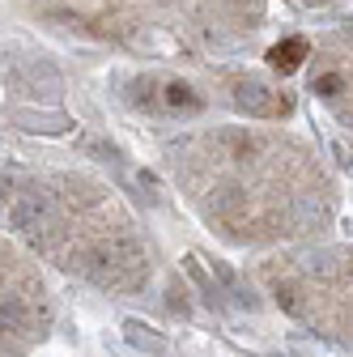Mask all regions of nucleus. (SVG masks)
<instances>
[{"instance_id":"f257e3e1","label":"nucleus","mask_w":353,"mask_h":357,"mask_svg":"<svg viewBox=\"0 0 353 357\" xmlns=\"http://www.w3.org/2000/svg\"><path fill=\"white\" fill-rule=\"evenodd\" d=\"M52 213H56L52 196L38 192V188L17 192V196L9 200V221H13V230H22V234H34V230H43V226H52Z\"/></svg>"},{"instance_id":"f03ea898","label":"nucleus","mask_w":353,"mask_h":357,"mask_svg":"<svg viewBox=\"0 0 353 357\" xmlns=\"http://www.w3.org/2000/svg\"><path fill=\"white\" fill-rule=\"evenodd\" d=\"M234 107L255 115V119H269V115H285L290 98H277V89H269L264 81H239L234 85Z\"/></svg>"},{"instance_id":"7ed1b4c3","label":"nucleus","mask_w":353,"mask_h":357,"mask_svg":"<svg viewBox=\"0 0 353 357\" xmlns=\"http://www.w3.org/2000/svg\"><path fill=\"white\" fill-rule=\"evenodd\" d=\"M209 149L217 158H226V162H247V158L260 153V141L251 137V132H243V128H222V132L209 137Z\"/></svg>"},{"instance_id":"20e7f679","label":"nucleus","mask_w":353,"mask_h":357,"mask_svg":"<svg viewBox=\"0 0 353 357\" xmlns=\"http://www.w3.org/2000/svg\"><path fill=\"white\" fill-rule=\"evenodd\" d=\"M9 119L17 128H26V132H47V137H60V132L73 128V119L60 115V111H26V107H17V111H9Z\"/></svg>"},{"instance_id":"39448f33","label":"nucleus","mask_w":353,"mask_h":357,"mask_svg":"<svg viewBox=\"0 0 353 357\" xmlns=\"http://www.w3.org/2000/svg\"><path fill=\"white\" fill-rule=\"evenodd\" d=\"M290 226L294 230H320V226H328V204L315 200V196H298L290 204Z\"/></svg>"},{"instance_id":"423d86ee","label":"nucleus","mask_w":353,"mask_h":357,"mask_svg":"<svg viewBox=\"0 0 353 357\" xmlns=\"http://www.w3.org/2000/svg\"><path fill=\"white\" fill-rule=\"evenodd\" d=\"M302 268H306L311 277H320V281H332V277H340L345 255H340L336 247H315V251L302 255Z\"/></svg>"},{"instance_id":"0eeeda50","label":"nucleus","mask_w":353,"mask_h":357,"mask_svg":"<svg viewBox=\"0 0 353 357\" xmlns=\"http://www.w3.org/2000/svg\"><path fill=\"white\" fill-rule=\"evenodd\" d=\"M123 336H128V344L132 349H141V353H149V357H166V336H158L149 324H141V319H123Z\"/></svg>"},{"instance_id":"6e6552de","label":"nucleus","mask_w":353,"mask_h":357,"mask_svg":"<svg viewBox=\"0 0 353 357\" xmlns=\"http://www.w3.org/2000/svg\"><path fill=\"white\" fill-rule=\"evenodd\" d=\"M243 204H247V188H239V183H217V188L209 192V208H213L217 217H234Z\"/></svg>"},{"instance_id":"1a4fd4ad","label":"nucleus","mask_w":353,"mask_h":357,"mask_svg":"<svg viewBox=\"0 0 353 357\" xmlns=\"http://www.w3.org/2000/svg\"><path fill=\"white\" fill-rule=\"evenodd\" d=\"M162 102H166L170 111H188V115L204 111V98L196 94V89H192L188 81H170V85L162 89Z\"/></svg>"},{"instance_id":"9d476101","label":"nucleus","mask_w":353,"mask_h":357,"mask_svg":"<svg viewBox=\"0 0 353 357\" xmlns=\"http://www.w3.org/2000/svg\"><path fill=\"white\" fill-rule=\"evenodd\" d=\"M0 324H5V332H30V310H26L22 294L5 289V298H0Z\"/></svg>"},{"instance_id":"9b49d317","label":"nucleus","mask_w":353,"mask_h":357,"mask_svg":"<svg viewBox=\"0 0 353 357\" xmlns=\"http://www.w3.org/2000/svg\"><path fill=\"white\" fill-rule=\"evenodd\" d=\"M302 60H306V43L302 38H285V43H277V47L269 52V64L277 73H294Z\"/></svg>"},{"instance_id":"f8f14e48","label":"nucleus","mask_w":353,"mask_h":357,"mask_svg":"<svg viewBox=\"0 0 353 357\" xmlns=\"http://www.w3.org/2000/svg\"><path fill=\"white\" fill-rule=\"evenodd\" d=\"M183 273L196 281V289H200V298H204V306H209V310H222V298H217L222 289H217V285L204 277V268H200V255H188V259H183Z\"/></svg>"},{"instance_id":"ddd939ff","label":"nucleus","mask_w":353,"mask_h":357,"mask_svg":"<svg viewBox=\"0 0 353 357\" xmlns=\"http://www.w3.org/2000/svg\"><path fill=\"white\" fill-rule=\"evenodd\" d=\"M311 89H315L320 98H336L340 89H345V77H340V73H324V77H315V85H311Z\"/></svg>"},{"instance_id":"4468645a","label":"nucleus","mask_w":353,"mask_h":357,"mask_svg":"<svg viewBox=\"0 0 353 357\" xmlns=\"http://www.w3.org/2000/svg\"><path fill=\"white\" fill-rule=\"evenodd\" d=\"M166 306H170V310H174V315H183V319H188V315H192V306H188V289H183V285H179V281H174V285H170V289H166Z\"/></svg>"},{"instance_id":"2eb2a0df","label":"nucleus","mask_w":353,"mask_h":357,"mask_svg":"<svg viewBox=\"0 0 353 357\" xmlns=\"http://www.w3.org/2000/svg\"><path fill=\"white\" fill-rule=\"evenodd\" d=\"M273 294H277V306H281V310H290V315H306V306H302V298H298V294H294L290 285H277Z\"/></svg>"},{"instance_id":"dca6fc26","label":"nucleus","mask_w":353,"mask_h":357,"mask_svg":"<svg viewBox=\"0 0 353 357\" xmlns=\"http://www.w3.org/2000/svg\"><path fill=\"white\" fill-rule=\"evenodd\" d=\"M345 38H349V47H353V22H349V26H345Z\"/></svg>"}]
</instances>
